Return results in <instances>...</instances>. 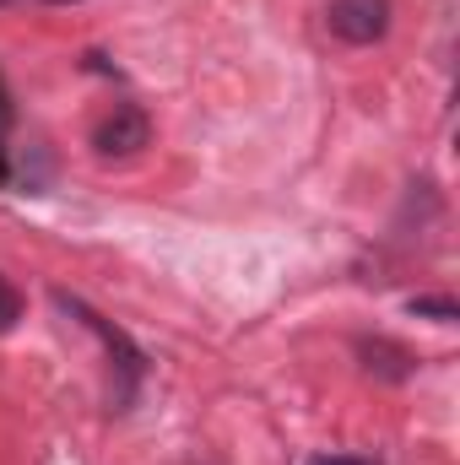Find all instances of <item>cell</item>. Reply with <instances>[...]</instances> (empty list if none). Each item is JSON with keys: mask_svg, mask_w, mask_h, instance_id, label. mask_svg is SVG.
Wrapping results in <instances>:
<instances>
[{"mask_svg": "<svg viewBox=\"0 0 460 465\" xmlns=\"http://www.w3.org/2000/svg\"><path fill=\"white\" fill-rule=\"evenodd\" d=\"M0 5H22V0H0ZM38 5H71V0H38Z\"/></svg>", "mask_w": 460, "mask_h": 465, "instance_id": "cell-9", "label": "cell"}, {"mask_svg": "<svg viewBox=\"0 0 460 465\" xmlns=\"http://www.w3.org/2000/svg\"><path fill=\"white\" fill-rule=\"evenodd\" d=\"M357 357H363V368H368L374 379H390V384L412 379V368H417V357L406 347H395L390 336H363V341H357Z\"/></svg>", "mask_w": 460, "mask_h": 465, "instance_id": "cell-4", "label": "cell"}, {"mask_svg": "<svg viewBox=\"0 0 460 465\" xmlns=\"http://www.w3.org/2000/svg\"><path fill=\"white\" fill-rule=\"evenodd\" d=\"M146 141H152V119L135 104H115L109 114L93 124V152L98 157H135Z\"/></svg>", "mask_w": 460, "mask_h": 465, "instance_id": "cell-3", "label": "cell"}, {"mask_svg": "<svg viewBox=\"0 0 460 465\" xmlns=\"http://www.w3.org/2000/svg\"><path fill=\"white\" fill-rule=\"evenodd\" d=\"M406 309H412L417 320H434V325H455V320H460L455 298H412Z\"/></svg>", "mask_w": 460, "mask_h": 465, "instance_id": "cell-5", "label": "cell"}, {"mask_svg": "<svg viewBox=\"0 0 460 465\" xmlns=\"http://www.w3.org/2000/svg\"><path fill=\"white\" fill-rule=\"evenodd\" d=\"M325 27H331L342 44H352V49L379 44V38L390 33V0H331Z\"/></svg>", "mask_w": 460, "mask_h": 465, "instance_id": "cell-2", "label": "cell"}, {"mask_svg": "<svg viewBox=\"0 0 460 465\" xmlns=\"http://www.w3.org/2000/svg\"><path fill=\"white\" fill-rule=\"evenodd\" d=\"M55 309H60V314H76V325H87V331H93V336L104 341V351H109V368L119 373L115 406L125 411V406L135 401V390H141V379H146V351L135 347V341H130V336L119 331L115 320H104L98 309H87V303H82L76 292H65V287L55 292Z\"/></svg>", "mask_w": 460, "mask_h": 465, "instance_id": "cell-1", "label": "cell"}, {"mask_svg": "<svg viewBox=\"0 0 460 465\" xmlns=\"http://www.w3.org/2000/svg\"><path fill=\"white\" fill-rule=\"evenodd\" d=\"M16 320H22V292H16L11 276H0V336L16 331Z\"/></svg>", "mask_w": 460, "mask_h": 465, "instance_id": "cell-6", "label": "cell"}, {"mask_svg": "<svg viewBox=\"0 0 460 465\" xmlns=\"http://www.w3.org/2000/svg\"><path fill=\"white\" fill-rule=\"evenodd\" d=\"M309 465H374L368 455H315Z\"/></svg>", "mask_w": 460, "mask_h": 465, "instance_id": "cell-7", "label": "cell"}, {"mask_svg": "<svg viewBox=\"0 0 460 465\" xmlns=\"http://www.w3.org/2000/svg\"><path fill=\"white\" fill-rule=\"evenodd\" d=\"M11 93H5V82H0V141H5V130H11Z\"/></svg>", "mask_w": 460, "mask_h": 465, "instance_id": "cell-8", "label": "cell"}]
</instances>
